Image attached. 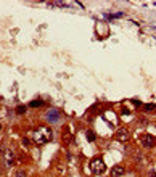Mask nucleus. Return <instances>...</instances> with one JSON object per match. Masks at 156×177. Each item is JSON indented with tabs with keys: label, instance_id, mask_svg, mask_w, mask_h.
I'll list each match as a JSON object with an SVG mask.
<instances>
[{
	"label": "nucleus",
	"instance_id": "obj_8",
	"mask_svg": "<svg viewBox=\"0 0 156 177\" xmlns=\"http://www.w3.org/2000/svg\"><path fill=\"white\" fill-rule=\"evenodd\" d=\"M48 7H63V8H65V7H69L71 3H66V2H48Z\"/></svg>",
	"mask_w": 156,
	"mask_h": 177
},
{
	"label": "nucleus",
	"instance_id": "obj_19",
	"mask_svg": "<svg viewBox=\"0 0 156 177\" xmlns=\"http://www.w3.org/2000/svg\"><path fill=\"white\" fill-rule=\"evenodd\" d=\"M0 131H2V124H0Z\"/></svg>",
	"mask_w": 156,
	"mask_h": 177
},
{
	"label": "nucleus",
	"instance_id": "obj_14",
	"mask_svg": "<svg viewBox=\"0 0 156 177\" xmlns=\"http://www.w3.org/2000/svg\"><path fill=\"white\" fill-rule=\"evenodd\" d=\"M24 111H26V106H23V105L16 108V113H18V114H24Z\"/></svg>",
	"mask_w": 156,
	"mask_h": 177
},
{
	"label": "nucleus",
	"instance_id": "obj_20",
	"mask_svg": "<svg viewBox=\"0 0 156 177\" xmlns=\"http://www.w3.org/2000/svg\"><path fill=\"white\" fill-rule=\"evenodd\" d=\"M0 171H2V166H0Z\"/></svg>",
	"mask_w": 156,
	"mask_h": 177
},
{
	"label": "nucleus",
	"instance_id": "obj_17",
	"mask_svg": "<svg viewBox=\"0 0 156 177\" xmlns=\"http://www.w3.org/2000/svg\"><path fill=\"white\" fill-rule=\"evenodd\" d=\"M150 177H156V171H150Z\"/></svg>",
	"mask_w": 156,
	"mask_h": 177
},
{
	"label": "nucleus",
	"instance_id": "obj_3",
	"mask_svg": "<svg viewBox=\"0 0 156 177\" xmlns=\"http://www.w3.org/2000/svg\"><path fill=\"white\" fill-rule=\"evenodd\" d=\"M140 143L143 147H147V148H151V147L156 145V139L153 135H150V134H145V135L140 137Z\"/></svg>",
	"mask_w": 156,
	"mask_h": 177
},
{
	"label": "nucleus",
	"instance_id": "obj_15",
	"mask_svg": "<svg viewBox=\"0 0 156 177\" xmlns=\"http://www.w3.org/2000/svg\"><path fill=\"white\" fill-rule=\"evenodd\" d=\"M29 143H31V140H29L28 137H26V139H23V145H24V147H29Z\"/></svg>",
	"mask_w": 156,
	"mask_h": 177
},
{
	"label": "nucleus",
	"instance_id": "obj_12",
	"mask_svg": "<svg viewBox=\"0 0 156 177\" xmlns=\"http://www.w3.org/2000/svg\"><path fill=\"white\" fill-rule=\"evenodd\" d=\"M122 16V13H111V15H105V18L108 20H113V18H121Z\"/></svg>",
	"mask_w": 156,
	"mask_h": 177
},
{
	"label": "nucleus",
	"instance_id": "obj_2",
	"mask_svg": "<svg viewBox=\"0 0 156 177\" xmlns=\"http://www.w3.org/2000/svg\"><path fill=\"white\" fill-rule=\"evenodd\" d=\"M89 169H90L92 174H103L105 172V169H106V164H105V161L100 160V158H95V160L90 161V164H89Z\"/></svg>",
	"mask_w": 156,
	"mask_h": 177
},
{
	"label": "nucleus",
	"instance_id": "obj_13",
	"mask_svg": "<svg viewBox=\"0 0 156 177\" xmlns=\"http://www.w3.org/2000/svg\"><path fill=\"white\" fill-rule=\"evenodd\" d=\"M63 140H65L66 143H69V142H71V135L68 134V132H65V134H63Z\"/></svg>",
	"mask_w": 156,
	"mask_h": 177
},
{
	"label": "nucleus",
	"instance_id": "obj_9",
	"mask_svg": "<svg viewBox=\"0 0 156 177\" xmlns=\"http://www.w3.org/2000/svg\"><path fill=\"white\" fill-rule=\"evenodd\" d=\"M143 110L147 113H151V111H155V110H156V105H155V103H147V105H143Z\"/></svg>",
	"mask_w": 156,
	"mask_h": 177
},
{
	"label": "nucleus",
	"instance_id": "obj_6",
	"mask_svg": "<svg viewBox=\"0 0 156 177\" xmlns=\"http://www.w3.org/2000/svg\"><path fill=\"white\" fill-rule=\"evenodd\" d=\"M47 119H48V122H58V119H60V111H58V110H48Z\"/></svg>",
	"mask_w": 156,
	"mask_h": 177
},
{
	"label": "nucleus",
	"instance_id": "obj_18",
	"mask_svg": "<svg viewBox=\"0 0 156 177\" xmlns=\"http://www.w3.org/2000/svg\"><path fill=\"white\" fill-rule=\"evenodd\" d=\"M132 103H134L135 106H140V102H137V100H132Z\"/></svg>",
	"mask_w": 156,
	"mask_h": 177
},
{
	"label": "nucleus",
	"instance_id": "obj_11",
	"mask_svg": "<svg viewBox=\"0 0 156 177\" xmlns=\"http://www.w3.org/2000/svg\"><path fill=\"white\" fill-rule=\"evenodd\" d=\"M42 105H44V102H42V100H36V102L29 103V106H31V108H39V106H42Z\"/></svg>",
	"mask_w": 156,
	"mask_h": 177
},
{
	"label": "nucleus",
	"instance_id": "obj_16",
	"mask_svg": "<svg viewBox=\"0 0 156 177\" xmlns=\"http://www.w3.org/2000/svg\"><path fill=\"white\" fill-rule=\"evenodd\" d=\"M16 177H26V172H24V171H18Z\"/></svg>",
	"mask_w": 156,
	"mask_h": 177
},
{
	"label": "nucleus",
	"instance_id": "obj_4",
	"mask_svg": "<svg viewBox=\"0 0 156 177\" xmlns=\"http://www.w3.org/2000/svg\"><path fill=\"white\" fill-rule=\"evenodd\" d=\"M3 160H5V166L11 168V166L15 164V151H11V150H7V151L3 153Z\"/></svg>",
	"mask_w": 156,
	"mask_h": 177
},
{
	"label": "nucleus",
	"instance_id": "obj_1",
	"mask_svg": "<svg viewBox=\"0 0 156 177\" xmlns=\"http://www.w3.org/2000/svg\"><path fill=\"white\" fill-rule=\"evenodd\" d=\"M32 140L37 145H45L52 140V131L47 126H39L36 131L32 132Z\"/></svg>",
	"mask_w": 156,
	"mask_h": 177
},
{
	"label": "nucleus",
	"instance_id": "obj_5",
	"mask_svg": "<svg viewBox=\"0 0 156 177\" xmlns=\"http://www.w3.org/2000/svg\"><path fill=\"white\" fill-rule=\"evenodd\" d=\"M116 140H119V142H127L129 139H130V135H129V132L126 131V129H119V131L116 132Z\"/></svg>",
	"mask_w": 156,
	"mask_h": 177
},
{
	"label": "nucleus",
	"instance_id": "obj_10",
	"mask_svg": "<svg viewBox=\"0 0 156 177\" xmlns=\"http://www.w3.org/2000/svg\"><path fill=\"white\" fill-rule=\"evenodd\" d=\"M87 140H89V142H95V140H97V135H95V132H92V131H87Z\"/></svg>",
	"mask_w": 156,
	"mask_h": 177
},
{
	"label": "nucleus",
	"instance_id": "obj_7",
	"mask_svg": "<svg viewBox=\"0 0 156 177\" xmlns=\"http://www.w3.org/2000/svg\"><path fill=\"white\" fill-rule=\"evenodd\" d=\"M124 168L122 166H114V168L111 169V177H122L124 176Z\"/></svg>",
	"mask_w": 156,
	"mask_h": 177
}]
</instances>
